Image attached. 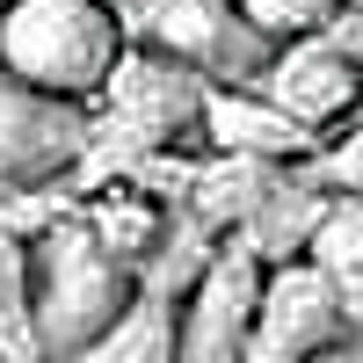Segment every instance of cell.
Masks as SVG:
<instances>
[{"label":"cell","instance_id":"1","mask_svg":"<svg viewBox=\"0 0 363 363\" xmlns=\"http://www.w3.org/2000/svg\"><path fill=\"white\" fill-rule=\"evenodd\" d=\"M131 51V22L116 0H0V73H15L44 95L87 102Z\"/></svg>","mask_w":363,"mask_h":363},{"label":"cell","instance_id":"2","mask_svg":"<svg viewBox=\"0 0 363 363\" xmlns=\"http://www.w3.org/2000/svg\"><path fill=\"white\" fill-rule=\"evenodd\" d=\"M29 284H37V356H66L87 335H102L138 298L145 269L124 262L116 247H102L95 225L80 218H51L44 233H29Z\"/></svg>","mask_w":363,"mask_h":363},{"label":"cell","instance_id":"3","mask_svg":"<svg viewBox=\"0 0 363 363\" xmlns=\"http://www.w3.org/2000/svg\"><path fill=\"white\" fill-rule=\"evenodd\" d=\"M203 73L182 66V58L153 51V44H131L124 66L109 73L102 87V131L116 138V160H138V153H167V145H189L196 138V116H203Z\"/></svg>","mask_w":363,"mask_h":363},{"label":"cell","instance_id":"4","mask_svg":"<svg viewBox=\"0 0 363 363\" xmlns=\"http://www.w3.org/2000/svg\"><path fill=\"white\" fill-rule=\"evenodd\" d=\"M95 153V109L0 73V196H37Z\"/></svg>","mask_w":363,"mask_h":363},{"label":"cell","instance_id":"5","mask_svg":"<svg viewBox=\"0 0 363 363\" xmlns=\"http://www.w3.org/2000/svg\"><path fill=\"white\" fill-rule=\"evenodd\" d=\"M262 284H269V262L247 240H225L218 255H203L196 277L174 298V363H240L247 356Z\"/></svg>","mask_w":363,"mask_h":363},{"label":"cell","instance_id":"6","mask_svg":"<svg viewBox=\"0 0 363 363\" xmlns=\"http://www.w3.org/2000/svg\"><path fill=\"white\" fill-rule=\"evenodd\" d=\"M255 87L269 102H284L298 124H313L320 138L363 116V58L335 37V29H306V37L269 44Z\"/></svg>","mask_w":363,"mask_h":363},{"label":"cell","instance_id":"7","mask_svg":"<svg viewBox=\"0 0 363 363\" xmlns=\"http://www.w3.org/2000/svg\"><path fill=\"white\" fill-rule=\"evenodd\" d=\"M342 335H349L342 306L313 277V262L291 255V262H269V284H262V306H255V335H247V356L240 363H313Z\"/></svg>","mask_w":363,"mask_h":363},{"label":"cell","instance_id":"8","mask_svg":"<svg viewBox=\"0 0 363 363\" xmlns=\"http://www.w3.org/2000/svg\"><path fill=\"white\" fill-rule=\"evenodd\" d=\"M196 138L225 160H262V167H306L320 153V131L298 124L284 102H269L255 80H211Z\"/></svg>","mask_w":363,"mask_h":363},{"label":"cell","instance_id":"9","mask_svg":"<svg viewBox=\"0 0 363 363\" xmlns=\"http://www.w3.org/2000/svg\"><path fill=\"white\" fill-rule=\"evenodd\" d=\"M145 44L196 66L203 80H255L269 58V37H255L233 0H153Z\"/></svg>","mask_w":363,"mask_h":363},{"label":"cell","instance_id":"10","mask_svg":"<svg viewBox=\"0 0 363 363\" xmlns=\"http://www.w3.org/2000/svg\"><path fill=\"white\" fill-rule=\"evenodd\" d=\"M51 363H174V291L160 277H145L138 298L102 327V335H87L80 349L51 356Z\"/></svg>","mask_w":363,"mask_h":363},{"label":"cell","instance_id":"11","mask_svg":"<svg viewBox=\"0 0 363 363\" xmlns=\"http://www.w3.org/2000/svg\"><path fill=\"white\" fill-rule=\"evenodd\" d=\"M306 262L327 284V298L342 306L349 335H363V196H335L327 189V211H320V225L306 240Z\"/></svg>","mask_w":363,"mask_h":363},{"label":"cell","instance_id":"12","mask_svg":"<svg viewBox=\"0 0 363 363\" xmlns=\"http://www.w3.org/2000/svg\"><path fill=\"white\" fill-rule=\"evenodd\" d=\"M80 218L95 225V240H102V247H116L124 262H138V269H153V262H160L167 211L145 196V189H109V196H95V203H87Z\"/></svg>","mask_w":363,"mask_h":363},{"label":"cell","instance_id":"13","mask_svg":"<svg viewBox=\"0 0 363 363\" xmlns=\"http://www.w3.org/2000/svg\"><path fill=\"white\" fill-rule=\"evenodd\" d=\"M0 356L44 363L37 356V284H29V240L0 233Z\"/></svg>","mask_w":363,"mask_h":363},{"label":"cell","instance_id":"14","mask_svg":"<svg viewBox=\"0 0 363 363\" xmlns=\"http://www.w3.org/2000/svg\"><path fill=\"white\" fill-rule=\"evenodd\" d=\"M233 8L247 15V29H255V37L284 44V37H306V29H327L342 0H233Z\"/></svg>","mask_w":363,"mask_h":363},{"label":"cell","instance_id":"15","mask_svg":"<svg viewBox=\"0 0 363 363\" xmlns=\"http://www.w3.org/2000/svg\"><path fill=\"white\" fill-rule=\"evenodd\" d=\"M313 174H320L335 196H363V124H356L349 138H335L327 153H313Z\"/></svg>","mask_w":363,"mask_h":363},{"label":"cell","instance_id":"16","mask_svg":"<svg viewBox=\"0 0 363 363\" xmlns=\"http://www.w3.org/2000/svg\"><path fill=\"white\" fill-rule=\"evenodd\" d=\"M0 363H8V356H0Z\"/></svg>","mask_w":363,"mask_h":363}]
</instances>
